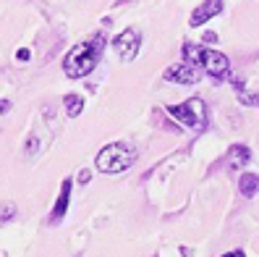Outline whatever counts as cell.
<instances>
[{
	"mask_svg": "<svg viewBox=\"0 0 259 257\" xmlns=\"http://www.w3.org/2000/svg\"><path fill=\"white\" fill-rule=\"evenodd\" d=\"M102 50H105V37L102 34H95L92 40L79 42L76 48H71L68 55L63 58L66 77L68 79H81V77H87V74H92Z\"/></svg>",
	"mask_w": 259,
	"mask_h": 257,
	"instance_id": "obj_1",
	"label": "cell"
},
{
	"mask_svg": "<svg viewBox=\"0 0 259 257\" xmlns=\"http://www.w3.org/2000/svg\"><path fill=\"white\" fill-rule=\"evenodd\" d=\"M134 163H136V147L126 142H113V144H105L97 153L95 168L100 173H123Z\"/></svg>",
	"mask_w": 259,
	"mask_h": 257,
	"instance_id": "obj_2",
	"label": "cell"
},
{
	"mask_svg": "<svg viewBox=\"0 0 259 257\" xmlns=\"http://www.w3.org/2000/svg\"><path fill=\"white\" fill-rule=\"evenodd\" d=\"M184 58L189 60V63L204 68L209 77H215V79H225L228 71H231L228 58H225L223 53H218V50H212V48H204V45H191V42H186V45H184Z\"/></svg>",
	"mask_w": 259,
	"mask_h": 257,
	"instance_id": "obj_3",
	"label": "cell"
},
{
	"mask_svg": "<svg viewBox=\"0 0 259 257\" xmlns=\"http://www.w3.org/2000/svg\"><path fill=\"white\" fill-rule=\"evenodd\" d=\"M167 113H170L176 121H181L184 126L194 129V131L207 129V105L202 102V97L184 100L181 105H167Z\"/></svg>",
	"mask_w": 259,
	"mask_h": 257,
	"instance_id": "obj_4",
	"label": "cell"
},
{
	"mask_svg": "<svg viewBox=\"0 0 259 257\" xmlns=\"http://www.w3.org/2000/svg\"><path fill=\"white\" fill-rule=\"evenodd\" d=\"M139 48H142V34L136 32L134 26L123 29L115 40H113V50L120 60H126V63H131V60L139 55Z\"/></svg>",
	"mask_w": 259,
	"mask_h": 257,
	"instance_id": "obj_5",
	"label": "cell"
},
{
	"mask_svg": "<svg viewBox=\"0 0 259 257\" xmlns=\"http://www.w3.org/2000/svg\"><path fill=\"white\" fill-rule=\"evenodd\" d=\"M220 13H223V0H204V3L191 13L189 26H194V29H196V26H202V24L212 21L215 16H220Z\"/></svg>",
	"mask_w": 259,
	"mask_h": 257,
	"instance_id": "obj_6",
	"label": "cell"
},
{
	"mask_svg": "<svg viewBox=\"0 0 259 257\" xmlns=\"http://www.w3.org/2000/svg\"><path fill=\"white\" fill-rule=\"evenodd\" d=\"M165 79L167 82H176V84H196L199 82V71H196L194 63H178V66H170L165 71Z\"/></svg>",
	"mask_w": 259,
	"mask_h": 257,
	"instance_id": "obj_7",
	"label": "cell"
},
{
	"mask_svg": "<svg viewBox=\"0 0 259 257\" xmlns=\"http://www.w3.org/2000/svg\"><path fill=\"white\" fill-rule=\"evenodd\" d=\"M71 189H73V181H71V178H66L63 184H60V194H58L55 207H53V213H50V223L63 221L66 210H68V202H71Z\"/></svg>",
	"mask_w": 259,
	"mask_h": 257,
	"instance_id": "obj_8",
	"label": "cell"
},
{
	"mask_svg": "<svg viewBox=\"0 0 259 257\" xmlns=\"http://www.w3.org/2000/svg\"><path fill=\"white\" fill-rule=\"evenodd\" d=\"M251 160V150L243 147V144H233L231 150H228V168L231 171H241L246 168V163Z\"/></svg>",
	"mask_w": 259,
	"mask_h": 257,
	"instance_id": "obj_9",
	"label": "cell"
},
{
	"mask_svg": "<svg viewBox=\"0 0 259 257\" xmlns=\"http://www.w3.org/2000/svg\"><path fill=\"white\" fill-rule=\"evenodd\" d=\"M63 105H66L68 118H79V116L84 113V97L76 95V92H68V95L63 97Z\"/></svg>",
	"mask_w": 259,
	"mask_h": 257,
	"instance_id": "obj_10",
	"label": "cell"
},
{
	"mask_svg": "<svg viewBox=\"0 0 259 257\" xmlns=\"http://www.w3.org/2000/svg\"><path fill=\"white\" fill-rule=\"evenodd\" d=\"M238 189H241L243 197H254L256 189H259V176L256 173H243L238 178Z\"/></svg>",
	"mask_w": 259,
	"mask_h": 257,
	"instance_id": "obj_11",
	"label": "cell"
},
{
	"mask_svg": "<svg viewBox=\"0 0 259 257\" xmlns=\"http://www.w3.org/2000/svg\"><path fill=\"white\" fill-rule=\"evenodd\" d=\"M233 87L238 89V102H241V105H246V108H254V105H259V92H246L238 79H233Z\"/></svg>",
	"mask_w": 259,
	"mask_h": 257,
	"instance_id": "obj_12",
	"label": "cell"
},
{
	"mask_svg": "<svg viewBox=\"0 0 259 257\" xmlns=\"http://www.w3.org/2000/svg\"><path fill=\"white\" fill-rule=\"evenodd\" d=\"M13 215H16V205H13V202H3V205H0V223L11 221Z\"/></svg>",
	"mask_w": 259,
	"mask_h": 257,
	"instance_id": "obj_13",
	"label": "cell"
},
{
	"mask_svg": "<svg viewBox=\"0 0 259 257\" xmlns=\"http://www.w3.org/2000/svg\"><path fill=\"white\" fill-rule=\"evenodd\" d=\"M16 58H19V60H21V63H26V60H29V58H32V53H29V50H26V48H21V50H19V53H16Z\"/></svg>",
	"mask_w": 259,
	"mask_h": 257,
	"instance_id": "obj_14",
	"label": "cell"
},
{
	"mask_svg": "<svg viewBox=\"0 0 259 257\" xmlns=\"http://www.w3.org/2000/svg\"><path fill=\"white\" fill-rule=\"evenodd\" d=\"M79 181H81V184H87V181H89V171H81L79 173Z\"/></svg>",
	"mask_w": 259,
	"mask_h": 257,
	"instance_id": "obj_15",
	"label": "cell"
},
{
	"mask_svg": "<svg viewBox=\"0 0 259 257\" xmlns=\"http://www.w3.org/2000/svg\"><path fill=\"white\" fill-rule=\"evenodd\" d=\"M8 108H11V102H8V100H3V102H0V113H6Z\"/></svg>",
	"mask_w": 259,
	"mask_h": 257,
	"instance_id": "obj_16",
	"label": "cell"
},
{
	"mask_svg": "<svg viewBox=\"0 0 259 257\" xmlns=\"http://www.w3.org/2000/svg\"><path fill=\"white\" fill-rule=\"evenodd\" d=\"M204 40H207V42H215V40H218V34H212V32H207V34H204Z\"/></svg>",
	"mask_w": 259,
	"mask_h": 257,
	"instance_id": "obj_17",
	"label": "cell"
},
{
	"mask_svg": "<svg viewBox=\"0 0 259 257\" xmlns=\"http://www.w3.org/2000/svg\"><path fill=\"white\" fill-rule=\"evenodd\" d=\"M225 257H246L243 252H231V254H225Z\"/></svg>",
	"mask_w": 259,
	"mask_h": 257,
	"instance_id": "obj_18",
	"label": "cell"
}]
</instances>
